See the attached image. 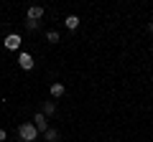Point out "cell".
I'll list each match as a JSON object with an SVG mask.
<instances>
[{
	"label": "cell",
	"mask_w": 153,
	"mask_h": 142,
	"mask_svg": "<svg viewBox=\"0 0 153 142\" xmlns=\"http://www.w3.org/2000/svg\"><path fill=\"white\" fill-rule=\"evenodd\" d=\"M18 137H21L23 142H36V137H38V130L33 127V122H23V124L18 127Z\"/></svg>",
	"instance_id": "obj_1"
},
{
	"label": "cell",
	"mask_w": 153,
	"mask_h": 142,
	"mask_svg": "<svg viewBox=\"0 0 153 142\" xmlns=\"http://www.w3.org/2000/svg\"><path fill=\"white\" fill-rule=\"evenodd\" d=\"M3 43H5L8 51H18V48H21V36H18V33H10V36H5Z\"/></svg>",
	"instance_id": "obj_2"
},
{
	"label": "cell",
	"mask_w": 153,
	"mask_h": 142,
	"mask_svg": "<svg viewBox=\"0 0 153 142\" xmlns=\"http://www.w3.org/2000/svg\"><path fill=\"white\" fill-rule=\"evenodd\" d=\"M33 127H36L38 132H46V130H49V122H46V114H44V112H38V114L33 117Z\"/></svg>",
	"instance_id": "obj_3"
},
{
	"label": "cell",
	"mask_w": 153,
	"mask_h": 142,
	"mask_svg": "<svg viewBox=\"0 0 153 142\" xmlns=\"http://www.w3.org/2000/svg\"><path fill=\"white\" fill-rule=\"evenodd\" d=\"M18 64H21L23 71H31L33 69V56L31 53H21V56H18Z\"/></svg>",
	"instance_id": "obj_4"
},
{
	"label": "cell",
	"mask_w": 153,
	"mask_h": 142,
	"mask_svg": "<svg viewBox=\"0 0 153 142\" xmlns=\"http://www.w3.org/2000/svg\"><path fill=\"white\" fill-rule=\"evenodd\" d=\"M44 18V8L41 5H31L28 8V20H41Z\"/></svg>",
	"instance_id": "obj_5"
},
{
	"label": "cell",
	"mask_w": 153,
	"mask_h": 142,
	"mask_svg": "<svg viewBox=\"0 0 153 142\" xmlns=\"http://www.w3.org/2000/svg\"><path fill=\"white\" fill-rule=\"evenodd\" d=\"M49 91H51V97H54V99H59V97H64V91H66V89H64V84H61V81H54Z\"/></svg>",
	"instance_id": "obj_6"
},
{
	"label": "cell",
	"mask_w": 153,
	"mask_h": 142,
	"mask_svg": "<svg viewBox=\"0 0 153 142\" xmlns=\"http://www.w3.org/2000/svg\"><path fill=\"white\" fill-rule=\"evenodd\" d=\"M64 26L69 28V31H76V28H79V18H76V15H66L64 18Z\"/></svg>",
	"instance_id": "obj_7"
},
{
	"label": "cell",
	"mask_w": 153,
	"mask_h": 142,
	"mask_svg": "<svg viewBox=\"0 0 153 142\" xmlns=\"http://www.w3.org/2000/svg\"><path fill=\"white\" fill-rule=\"evenodd\" d=\"M44 140H46V142H59L61 135H59L56 130H46V132H44Z\"/></svg>",
	"instance_id": "obj_8"
},
{
	"label": "cell",
	"mask_w": 153,
	"mask_h": 142,
	"mask_svg": "<svg viewBox=\"0 0 153 142\" xmlns=\"http://www.w3.org/2000/svg\"><path fill=\"white\" fill-rule=\"evenodd\" d=\"M44 114H46V117L56 114V102H44Z\"/></svg>",
	"instance_id": "obj_9"
},
{
	"label": "cell",
	"mask_w": 153,
	"mask_h": 142,
	"mask_svg": "<svg viewBox=\"0 0 153 142\" xmlns=\"http://www.w3.org/2000/svg\"><path fill=\"white\" fill-rule=\"evenodd\" d=\"M46 41H49V43H59V41H61V36H59L56 31H49V33H46Z\"/></svg>",
	"instance_id": "obj_10"
},
{
	"label": "cell",
	"mask_w": 153,
	"mask_h": 142,
	"mask_svg": "<svg viewBox=\"0 0 153 142\" xmlns=\"http://www.w3.org/2000/svg\"><path fill=\"white\" fill-rule=\"evenodd\" d=\"M38 26H41V20H26V28H28V31H36Z\"/></svg>",
	"instance_id": "obj_11"
},
{
	"label": "cell",
	"mask_w": 153,
	"mask_h": 142,
	"mask_svg": "<svg viewBox=\"0 0 153 142\" xmlns=\"http://www.w3.org/2000/svg\"><path fill=\"white\" fill-rule=\"evenodd\" d=\"M5 137H8V132H5V130H0V142H5Z\"/></svg>",
	"instance_id": "obj_12"
},
{
	"label": "cell",
	"mask_w": 153,
	"mask_h": 142,
	"mask_svg": "<svg viewBox=\"0 0 153 142\" xmlns=\"http://www.w3.org/2000/svg\"><path fill=\"white\" fill-rule=\"evenodd\" d=\"M148 31H151V33H153V20H151V23H148Z\"/></svg>",
	"instance_id": "obj_13"
}]
</instances>
